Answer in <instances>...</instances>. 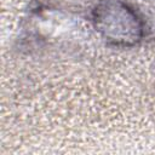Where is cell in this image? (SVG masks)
I'll return each instance as SVG.
<instances>
[{
  "mask_svg": "<svg viewBox=\"0 0 155 155\" xmlns=\"http://www.w3.org/2000/svg\"><path fill=\"white\" fill-rule=\"evenodd\" d=\"M92 22L101 35L116 46H132L144 36V22L138 12L120 0L103 1L93 10Z\"/></svg>",
  "mask_w": 155,
  "mask_h": 155,
  "instance_id": "6da1fadb",
  "label": "cell"
}]
</instances>
